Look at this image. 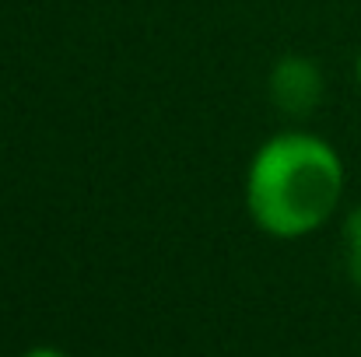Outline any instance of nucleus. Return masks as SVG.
Listing matches in <instances>:
<instances>
[{
  "instance_id": "1",
  "label": "nucleus",
  "mask_w": 361,
  "mask_h": 357,
  "mask_svg": "<svg viewBox=\"0 0 361 357\" xmlns=\"http://www.w3.org/2000/svg\"><path fill=\"white\" fill-rule=\"evenodd\" d=\"M348 186L334 144L316 133L288 130L259 144L245 172V211L270 238L319 232L341 207Z\"/></svg>"
},
{
  "instance_id": "5",
  "label": "nucleus",
  "mask_w": 361,
  "mask_h": 357,
  "mask_svg": "<svg viewBox=\"0 0 361 357\" xmlns=\"http://www.w3.org/2000/svg\"><path fill=\"white\" fill-rule=\"evenodd\" d=\"M355 77H358V84H361V53H358V63H355Z\"/></svg>"
},
{
  "instance_id": "4",
  "label": "nucleus",
  "mask_w": 361,
  "mask_h": 357,
  "mask_svg": "<svg viewBox=\"0 0 361 357\" xmlns=\"http://www.w3.org/2000/svg\"><path fill=\"white\" fill-rule=\"evenodd\" d=\"M21 357H63L56 347H32V351H25Z\"/></svg>"
},
{
  "instance_id": "2",
  "label": "nucleus",
  "mask_w": 361,
  "mask_h": 357,
  "mask_svg": "<svg viewBox=\"0 0 361 357\" xmlns=\"http://www.w3.org/2000/svg\"><path fill=\"white\" fill-rule=\"evenodd\" d=\"M267 92H270V102L288 113V116H309L319 102H323V92H326V81H323V70L316 60L302 56V53H288L274 63L270 70V81H267Z\"/></svg>"
},
{
  "instance_id": "3",
  "label": "nucleus",
  "mask_w": 361,
  "mask_h": 357,
  "mask_svg": "<svg viewBox=\"0 0 361 357\" xmlns=\"http://www.w3.org/2000/svg\"><path fill=\"white\" fill-rule=\"evenodd\" d=\"M344 263L351 280L361 287V203L344 218Z\"/></svg>"
}]
</instances>
